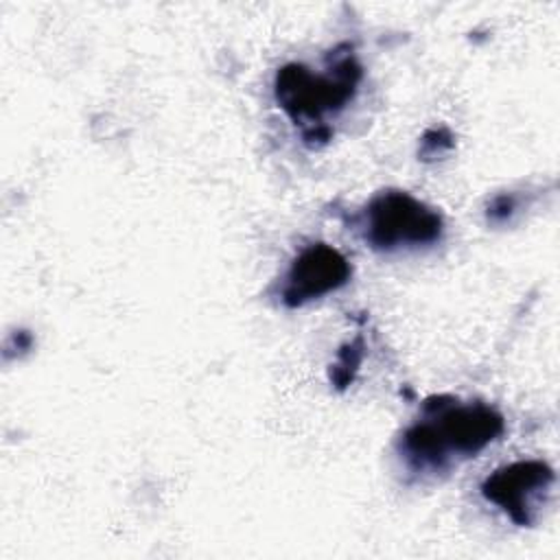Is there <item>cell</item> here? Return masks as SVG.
<instances>
[{
  "instance_id": "1",
  "label": "cell",
  "mask_w": 560,
  "mask_h": 560,
  "mask_svg": "<svg viewBox=\"0 0 560 560\" xmlns=\"http://www.w3.org/2000/svg\"><path fill=\"white\" fill-rule=\"evenodd\" d=\"M503 429V416L488 405L435 396L424 402L422 416L405 429L400 451L411 470L442 472L457 459L475 457Z\"/></svg>"
},
{
  "instance_id": "2",
  "label": "cell",
  "mask_w": 560,
  "mask_h": 560,
  "mask_svg": "<svg viewBox=\"0 0 560 560\" xmlns=\"http://www.w3.org/2000/svg\"><path fill=\"white\" fill-rule=\"evenodd\" d=\"M361 66L352 55L339 57L326 72H313L302 63H289L278 70L273 92L278 105L298 125H308L313 138L324 116L343 109L357 92Z\"/></svg>"
},
{
  "instance_id": "3",
  "label": "cell",
  "mask_w": 560,
  "mask_h": 560,
  "mask_svg": "<svg viewBox=\"0 0 560 560\" xmlns=\"http://www.w3.org/2000/svg\"><path fill=\"white\" fill-rule=\"evenodd\" d=\"M442 236V217L405 190H383L365 208V241L374 249L431 245Z\"/></svg>"
},
{
  "instance_id": "4",
  "label": "cell",
  "mask_w": 560,
  "mask_h": 560,
  "mask_svg": "<svg viewBox=\"0 0 560 560\" xmlns=\"http://www.w3.org/2000/svg\"><path fill=\"white\" fill-rule=\"evenodd\" d=\"M553 486V470L540 459H523L497 468L481 483V494L499 505L516 525L529 527L538 518L545 494Z\"/></svg>"
},
{
  "instance_id": "5",
  "label": "cell",
  "mask_w": 560,
  "mask_h": 560,
  "mask_svg": "<svg viewBox=\"0 0 560 560\" xmlns=\"http://www.w3.org/2000/svg\"><path fill=\"white\" fill-rule=\"evenodd\" d=\"M350 276L352 267L339 249L326 243H313L304 247L291 262L287 282L282 287V302L287 306H302L341 289Z\"/></svg>"
},
{
  "instance_id": "6",
  "label": "cell",
  "mask_w": 560,
  "mask_h": 560,
  "mask_svg": "<svg viewBox=\"0 0 560 560\" xmlns=\"http://www.w3.org/2000/svg\"><path fill=\"white\" fill-rule=\"evenodd\" d=\"M361 357H363V352L359 350V341H352L350 346H346L341 352H339V359H337V363L332 365L335 370V381L343 387L350 378H352V372L359 368V363H361Z\"/></svg>"
}]
</instances>
